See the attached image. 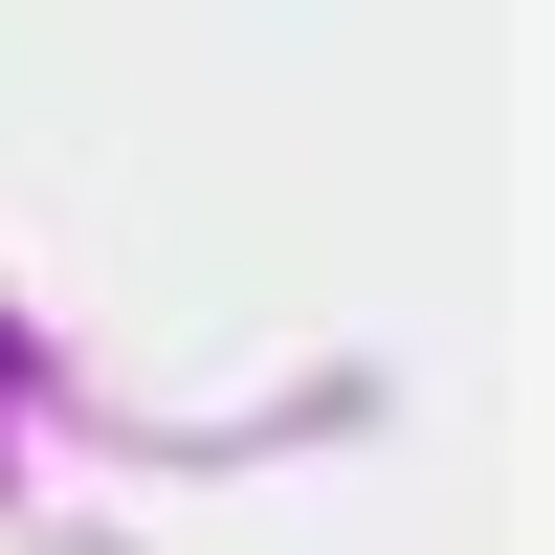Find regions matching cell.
Wrapping results in <instances>:
<instances>
[]
</instances>
